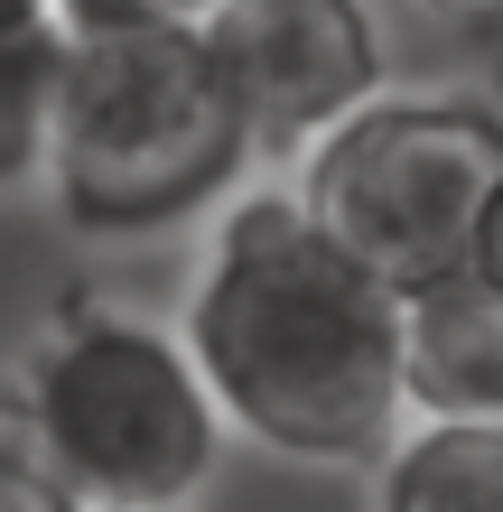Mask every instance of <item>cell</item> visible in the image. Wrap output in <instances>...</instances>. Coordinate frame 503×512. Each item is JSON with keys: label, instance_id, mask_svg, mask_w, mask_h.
Here are the masks:
<instances>
[{"label": "cell", "instance_id": "6da1fadb", "mask_svg": "<svg viewBox=\"0 0 503 512\" xmlns=\"http://www.w3.org/2000/svg\"><path fill=\"white\" fill-rule=\"evenodd\" d=\"M177 345L224 429L299 466H373L401 438V298L354 270L289 187L224 196Z\"/></svg>", "mask_w": 503, "mask_h": 512}, {"label": "cell", "instance_id": "7a4b0ae2", "mask_svg": "<svg viewBox=\"0 0 503 512\" xmlns=\"http://www.w3.org/2000/svg\"><path fill=\"white\" fill-rule=\"evenodd\" d=\"M243 177L252 140L196 28H66L38 187L75 233L140 243L224 205Z\"/></svg>", "mask_w": 503, "mask_h": 512}, {"label": "cell", "instance_id": "3957f363", "mask_svg": "<svg viewBox=\"0 0 503 512\" xmlns=\"http://www.w3.org/2000/svg\"><path fill=\"white\" fill-rule=\"evenodd\" d=\"M10 391L75 512H187L224 457V419L177 326L131 308H66Z\"/></svg>", "mask_w": 503, "mask_h": 512}, {"label": "cell", "instance_id": "277c9868", "mask_svg": "<svg viewBox=\"0 0 503 512\" xmlns=\"http://www.w3.org/2000/svg\"><path fill=\"white\" fill-rule=\"evenodd\" d=\"M289 196L392 298L466 270V224L503 177V112L485 94H373L289 159Z\"/></svg>", "mask_w": 503, "mask_h": 512}, {"label": "cell", "instance_id": "5b68a950", "mask_svg": "<svg viewBox=\"0 0 503 512\" xmlns=\"http://www.w3.org/2000/svg\"><path fill=\"white\" fill-rule=\"evenodd\" d=\"M205 66L243 112L252 159H299L382 94L373 0H215L196 19Z\"/></svg>", "mask_w": 503, "mask_h": 512}, {"label": "cell", "instance_id": "8992f818", "mask_svg": "<svg viewBox=\"0 0 503 512\" xmlns=\"http://www.w3.org/2000/svg\"><path fill=\"white\" fill-rule=\"evenodd\" d=\"M401 410L503 419V289L438 280L420 298H401Z\"/></svg>", "mask_w": 503, "mask_h": 512}, {"label": "cell", "instance_id": "52a82bcc", "mask_svg": "<svg viewBox=\"0 0 503 512\" xmlns=\"http://www.w3.org/2000/svg\"><path fill=\"white\" fill-rule=\"evenodd\" d=\"M373 512H503V419H401L373 457Z\"/></svg>", "mask_w": 503, "mask_h": 512}, {"label": "cell", "instance_id": "ba28073f", "mask_svg": "<svg viewBox=\"0 0 503 512\" xmlns=\"http://www.w3.org/2000/svg\"><path fill=\"white\" fill-rule=\"evenodd\" d=\"M56 66H66V28L28 19L0 28V196L47 177V122H56Z\"/></svg>", "mask_w": 503, "mask_h": 512}, {"label": "cell", "instance_id": "9c48e42d", "mask_svg": "<svg viewBox=\"0 0 503 512\" xmlns=\"http://www.w3.org/2000/svg\"><path fill=\"white\" fill-rule=\"evenodd\" d=\"M0 512H75L66 485L38 457V438H28V410H19L10 382H0Z\"/></svg>", "mask_w": 503, "mask_h": 512}, {"label": "cell", "instance_id": "30bf717a", "mask_svg": "<svg viewBox=\"0 0 503 512\" xmlns=\"http://www.w3.org/2000/svg\"><path fill=\"white\" fill-rule=\"evenodd\" d=\"M215 0H47L56 28H196Z\"/></svg>", "mask_w": 503, "mask_h": 512}, {"label": "cell", "instance_id": "8fae6325", "mask_svg": "<svg viewBox=\"0 0 503 512\" xmlns=\"http://www.w3.org/2000/svg\"><path fill=\"white\" fill-rule=\"evenodd\" d=\"M457 280H476V289H503V177L485 187L476 224H466V270H457Z\"/></svg>", "mask_w": 503, "mask_h": 512}, {"label": "cell", "instance_id": "7c38bea8", "mask_svg": "<svg viewBox=\"0 0 503 512\" xmlns=\"http://www.w3.org/2000/svg\"><path fill=\"white\" fill-rule=\"evenodd\" d=\"M420 10H438V19H476V28H494V19H503V0H420Z\"/></svg>", "mask_w": 503, "mask_h": 512}, {"label": "cell", "instance_id": "4fadbf2b", "mask_svg": "<svg viewBox=\"0 0 503 512\" xmlns=\"http://www.w3.org/2000/svg\"><path fill=\"white\" fill-rule=\"evenodd\" d=\"M28 19H47V0H0V28H28Z\"/></svg>", "mask_w": 503, "mask_h": 512}, {"label": "cell", "instance_id": "5bb4252c", "mask_svg": "<svg viewBox=\"0 0 503 512\" xmlns=\"http://www.w3.org/2000/svg\"><path fill=\"white\" fill-rule=\"evenodd\" d=\"M494 94H503V75H494Z\"/></svg>", "mask_w": 503, "mask_h": 512}]
</instances>
